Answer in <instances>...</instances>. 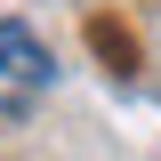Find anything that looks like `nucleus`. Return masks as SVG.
Returning <instances> with one entry per match:
<instances>
[{
	"label": "nucleus",
	"instance_id": "obj_1",
	"mask_svg": "<svg viewBox=\"0 0 161 161\" xmlns=\"http://www.w3.org/2000/svg\"><path fill=\"white\" fill-rule=\"evenodd\" d=\"M48 73H57V64H48V48H40L16 16H0V80H32V89H40Z\"/></svg>",
	"mask_w": 161,
	"mask_h": 161
}]
</instances>
